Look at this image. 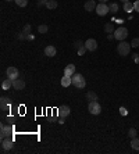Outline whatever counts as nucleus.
<instances>
[{
  "label": "nucleus",
  "mask_w": 139,
  "mask_h": 154,
  "mask_svg": "<svg viewBox=\"0 0 139 154\" xmlns=\"http://www.w3.org/2000/svg\"><path fill=\"white\" fill-rule=\"evenodd\" d=\"M72 85L77 89H83L86 86V79L83 78L82 74H74L72 75Z\"/></svg>",
  "instance_id": "f257e3e1"
},
{
  "label": "nucleus",
  "mask_w": 139,
  "mask_h": 154,
  "mask_svg": "<svg viewBox=\"0 0 139 154\" xmlns=\"http://www.w3.org/2000/svg\"><path fill=\"white\" fill-rule=\"evenodd\" d=\"M117 51H118V54L121 57H125V56L130 54L131 51V43H127V42H120L118 45H117Z\"/></svg>",
  "instance_id": "f03ea898"
},
{
  "label": "nucleus",
  "mask_w": 139,
  "mask_h": 154,
  "mask_svg": "<svg viewBox=\"0 0 139 154\" xmlns=\"http://www.w3.org/2000/svg\"><path fill=\"white\" fill-rule=\"evenodd\" d=\"M114 38H116V40H118V42L125 40V39L128 38V29L125 27L117 28L116 31H114Z\"/></svg>",
  "instance_id": "7ed1b4c3"
},
{
  "label": "nucleus",
  "mask_w": 139,
  "mask_h": 154,
  "mask_svg": "<svg viewBox=\"0 0 139 154\" xmlns=\"http://www.w3.org/2000/svg\"><path fill=\"white\" fill-rule=\"evenodd\" d=\"M88 110H89V113L92 114V115H99V114L102 113V107H100V104L97 103V100H95V101H90V103H89Z\"/></svg>",
  "instance_id": "20e7f679"
},
{
  "label": "nucleus",
  "mask_w": 139,
  "mask_h": 154,
  "mask_svg": "<svg viewBox=\"0 0 139 154\" xmlns=\"http://www.w3.org/2000/svg\"><path fill=\"white\" fill-rule=\"evenodd\" d=\"M97 13V15H100V17H103V15H107V14L110 13V10H109V6L106 4V3H99V4L96 6V10H95Z\"/></svg>",
  "instance_id": "39448f33"
},
{
  "label": "nucleus",
  "mask_w": 139,
  "mask_h": 154,
  "mask_svg": "<svg viewBox=\"0 0 139 154\" xmlns=\"http://www.w3.org/2000/svg\"><path fill=\"white\" fill-rule=\"evenodd\" d=\"M13 146H14V142L11 137H4V139H1V150H3V151L11 150Z\"/></svg>",
  "instance_id": "423d86ee"
},
{
  "label": "nucleus",
  "mask_w": 139,
  "mask_h": 154,
  "mask_svg": "<svg viewBox=\"0 0 139 154\" xmlns=\"http://www.w3.org/2000/svg\"><path fill=\"white\" fill-rule=\"evenodd\" d=\"M13 133V127H9V125H1V129H0V136H1V139H4V137H10Z\"/></svg>",
  "instance_id": "0eeeda50"
},
{
  "label": "nucleus",
  "mask_w": 139,
  "mask_h": 154,
  "mask_svg": "<svg viewBox=\"0 0 139 154\" xmlns=\"http://www.w3.org/2000/svg\"><path fill=\"white\" fill-rule=\"evenodd\" d=\"M71 113V110H70L68 106H60L59 108H57V114H59V117L60 118H67Z\"/></svg>",
  "instance_id": "6e6552de"
},
{
  "label": "nucleus",
  "mask_w": 139,
  "mask_h": 154,
  "mask_svg": "<svg viewBox=\"0 0 139 154\" xmlns=\"http://www.w3.org/2000/svg\"><path fill=\"white\" fill-rule=\"evenodd\" d=\"M6 74H7V78H10V79H17V78L20 77V72L18 69L15 67H9L7 68V71H6Z\"/></svg>",
  "instance_id": "1a4fd4ad"
},
{
  "label": "nucleus",
  "mask_w": 139,
  "mask_h": 154,
  "mask_svg": "<svg viewBox=\"0 0 139 154\" xmlns=\"http://www.w3.org/2000/svg\"><path fill=\"white\" fill-rule=\"evenodd\" d=\"M85 47L89 50V51H95L97 49V42L95 39H88L85 42Z\"/></svg>",
  "instance_id": "9d476101"
},
{
  "label": "nucleus",
  "mask_w": 139,
  "mask_h": 154,
  "mask_svg": "<svg viewBox=\"0 0 139 154\" xmlns=\"http://www.w3.org/2000/svg\"><path fill=\"white\" fill-rule=\"evenodd\" d=\"M13 87L14 89H17V90H22V89H25V82H24L22 79L17 78V79H14L13 81Z\"/></svg>",
  "instance_id": "9b49d317"
},
{
  "label": "nucleus",
  "mask_w": 139,
  "mask_h": 154,
  "mask_svg": "<svg viewBox=\"0 0 139 154\" xmlns=\"http://www.w3.org/2000/svg\"><path fill=\"white\" fill-rule=\"evenodd\" d=\"M56 53H57V50L53 45H49L45 47V56H47V57H54Z\"/></svg>",
  "instance_id": "f8f14e48"
},
{
  "label": "nucleus",
  "mask_w": 139,
  "mask_h": 154,
  "mask_svg": "<svg viewBox=\"0 0 139 154\" xmlns=\"http://www.w3.org/2000/svg\"><path fill=\"white\" fill-rule=\"evenodd\" d=\"M74 74H75V65L74 64H68V65L64 68V75H67V77H72Z\"/></svg>",
  "instance_id": "ddd939ff"
},
{
  "label": "nucleus",
  "mask_w": 139,
  "mask_h": 154,
  "mask_svg": "<svg viewBox=\"0 0 139 154\" xmlns=\"http://www.w3.org/2000/svg\"><path fill=\"white\" fill-rule=\"evenodd\" d=\"M72 85V77H67V75H64V77L61 78V86L63 87H68Z\"/></svg>",
  "instance_id": "4468645a"
},
{
  "label": "nucleus",
  "mask_w": 139,
  "mask_h": 154,
  "mask_svg": "<svg viewBox=\"0 0 139 154\" xmlns=\"http://www.w3.org/2000/svg\"><path fill=\"white\" fill-rule=\"evenodd\" d=\"M96 3H95V0H88V1H86V3H85V6H83V7H85V10H86V11H95V10H96Z\"/></svg>",
  "instance_id": "2eb2a0df"
},
{
  "label": "nucleus",
  "mask_w": 139,
  "mask_h": 154,
  "mask_svg": "<svg viewBox=\"0 0 139 154\" xmlns=\"http://www.w3.org/2000/svg\"><path fill=\"white\" fill-rule=\"evenodd\" d=\"M0 107H1L3 111H6V110L9 108L10 107V99L9 97H4V96H3V97L0 99Z\"/></svg>",
  "instance_id": "dca6fc26"
},
{
  "label": "nucleus",
  "mask_w": 139,
  "mask_h": 154,
  "mask_svg": "<svg viewBox=\"0 0 139 154\" xmlns=\"http://www.w3.org/2000/svg\"><path fill=\"white\" fill-rule=\"evenodd\" d=\"M10 87H13V79L6 78L4 81L1 82V89H3V90H9Z\"/></svg>",
  "instance_id": "f3484780"
},
{
  "label": "nucleus",
  "mask_w": 139,
  "mask_h": 154,
  "mask_svg": "<svg viewBox=\"0 0 139 154\" xmlns=\"http://www.w3.org/2000/svg\"><path fill=\"white\" fill-rule=\"evenodd\" d=\"M134 4L131 3V1H127V3H124V11L125 13H131V11H134Z\"/></svg>",
  "instance_id": "a211bd4d"
},
{
  "label": "nucleus",
  "mask_w": 139,
  "mask_h": 154,
  "mask_svg": "<svg viewBox=\"0 0 139 154\" xmlns=\"http://www.w3.org/2000/svg\"><path fill=\"white\" fill-rule=\"evenodd\" d=\"M86 99H88L89 101H95V100H97V95L95 93V92L89 90L88 93H86Z\"/></svg>",
  "instance_id": "6ab92c4d"
},
{
  "label": "nucleus",
  "mask_w": 139,
  "mask_h": 154,
  "mask_svg": "<svg viewBox=\"0 0 139 154\" xmlns=\"http://www.w3.org/2000/svg\"><path fill=\"white\" fill-rule=\"evenodd\" d=\"M131 147L134 150H136V151L139 150V139L138 137H134V139L131 140Z\"/></svg>",
  "instance_id": "aec40b11"
},
{
  "label": "nucleus",
  "mask_w": 139,
  "mask_h": 154,
  "mask_svg": "<svg viewBox=\"0 0 139 154\" xmlns=\"http://www.w3.org/2000/svg\"><path fill=\"white\" fill-rule=\"evenodd\" d=\"M46 7H47L49 10H54L56 7H57V1H56V0H47Z\"/></svg>",
  "instance_id": "412c9836"
},
{
  "label": "nucleus",
  "mask_w": 139,
  "mask_h": 154,
  "mask_svg": "<svg viewBox=\"0 0 139 154\" xmlns=\"http://www.w3.org/2000/svg\"><path fill=\"white\" fill-rule=\"evenodd\" d=\"M104 31H106V33H113L116 29H114V27H113V24L107 22V24H104Z\"/></svg>",
  "instance_id": "4be33fe9"
},
{
  "label": "nucleus",
  "mask_w": 139,
  "mask_h": 154,
  "mask_svg": "<svg viewBox=\"0 0 139 154\" xmlns=\"http://www.w3.org/2000/svg\"><path fill=\"white\" fill-rule=\"evenodd\" d=\"M109 10H110V13H117V11H118V4H117V3H110V4H109Z\"/></svg>",
  "instance_id": "5701e85b"
},
{
  "label": "nucleus",
  "mask_w": 139,
  "mask_h": 154,
  "mask_svg": "<svg viewBox=\"0 0 139 154\" xmlns=\"http://www.w3.org/2000/svg\"><path fill=\"white\" fill-rule=\"evenodd\" d=\"M38 31H39V33H47V31H49V28H47V25H45V24H42V25H39V28H38Z\"/></svg>",
  "instance_id": "b1692460"
},
{
  "label": "nucleus",
  "mask_w": 139,
  "mask_h": 154,
  "mask_svg": "<svg viewBox=\"0 0 139 154\" xmlns=\"http://www.w3.org/2000/svg\"><path fill=\"white\" fill-rule=\"evenodd\" d=\"M14 1H15V4L18 7H27L28 4V0H14Z\"/></svg>",
  "instance_id": "393cba45"
},
{
  "label": "nucleus",
  "mask_w": 139,
  "mask_h": 154,
  "mask_svg": "<svg viewBox=\"0 0 139 154\" xmlns=\"http://www.w3.org/2000/svg\"><path fill=\"white\" fill-rule=\"evenodd\" d=\"M128 135H130L131 139H134V137H136V135H138V133H136V129H135V128H131L130 132H128Z\"/></svg>",
  "instance_id": "a878e982"
},
{
  "label": "nucleus",
  "mask_w": 139,
  "mask_h": 154,
  "mask_svg": "<svg viewBox=\"0 0 139 154\" xmlns=\"http://www.w3.org/2000/svg\"><path fill=\"white\" fill-rule=\"evenodd\" d=\"M139 46V38H134L131 42V47H138Z\"/></svg>",
  "instance_id": "bb28decb"
},
{
  "label": "nucleus",
  "mask_w": 139,
  "mask_h": 154,
  "mask_svg": "<svg viewBox=\"0 0 139 154\" xmlns=\"http://www.w3.org/2000/svg\"><path fill=\"white\" fill-rule=\"evenodd\" d=\"M82 46H85V43H83L82 40H77V42H75V43H74V47H75V49H77V50H78V49H81Z\"/></svg>",
  "instance_id": "cd10ccee"
},
{
  "label": "nucleus",
  "mask_w": 139,
  "mask_h": 154,
  "mask_svg": "<svg viewBox=\"0 0 139 154\" xmlns=\"http://www.w3.org/2000/svg\"><path fill=\"white\" fill-rule=\"evenodd\" d=\"M86 50H88V49H86L85 46H82L81 49H78V50H77V51H78V56H83V54H85V51H86Z\"/></svg>",
  "instance_id": "c85d7f7f"
},
{
  "label": "nucleus",
  "mask_w": 139,
  "mask_h": 154,
  "mask_svg": "<svg viewBox=\"0 0 139 154\" xmlns=\"http://www.w3.org/2000/svg\"><path fill=\"white\" fill-rule=\"evenodd\" d=\"M31 29H32V28H31V25H29V24H27V25L24 27V31L22 32H25V33H29V32H31Z\"/></svg>",
  "instance_id": "c756f323"
},
{
  "label": "nucleus",
  "mask_w": 139,
  "mask_h": 154,
  "mask_svg": "<svg viewBox=\"0 0 139 154\" xmlns=\"http://www.w3.org/2000/svg\"><path fill=\"white\" fill-rule=\"evenodd\" d=\"M134 9H135V11H138L139 13V0H136L134 3Z\"/></svg>",
  "instance_id": "7c9ffc66"
},
{
  "label": "nucleus",
  "mask_w": 139,
  "mask_h": 154,
  "mask_svg": "<svg viewBox=\"0 0 139 154\" xmlns=\"http://www.w3.org/2000/svg\"><path fill=\"white\" fill-rule=\"evenodd\" d=\"M46 3H47V0H39L38 6H46Z\"/></svg>",
  "instance_id": "2f4dec72"
},
{
  "label": "nucleus",
  "mask_w": 139,
  "mask_h": 154,
  "mask_svg": "<svg viewBox=\"0 0 139 154\" xmlns=\"http://www.w3.org/2000/svg\"><path fill=\"white\" fill-rule=\"evenodd\" d=\"M107 39H109V40H113V39H116V38H114V33H113V35H111V33H107Z\"/></svg>",
  "instance_id": "473e14b6"
},
{
  "label": "nucleus",
  "mask_w": 139,
  "mask_h": 154,
  "mask_svg": "<svg viewBox=\"0 0 139 154\" xmlns=\"http://www.w3.org/2000/svg\"><path fill=\"white\" fill-rule=\"evenodd\" d=\"M120 111H121L122 115H127V110H125V108H120Z\"/></svg>",
  "instance_id": "72a5a7b5"
},
{
  "label": "nucleus",
  "mask_w": 139,
  "mask_h": 154,
  "mask_svg": "<svg viewBox=\"0 0 139 154\" xmlns=\"http://www.w3.org/2000/svg\"><path fill=\"white\" fill-rule=\"evenodd\" d=\"M64 119H65V118H60V119H59V124H61V125H63V124H64Z\"/></svg>",
  "instance_id": "f704fd0d"
},
{
  "label": "nucleus",
  "mask_w": 139,
  "mask_h": 154,
  "mask_svg": "<svg viewBox=\"0 0 139 154\" xmlns=\"http://www.w3.org/2000/svg\"><path fill=\"white\" fill-rule=\"evenodd\" d=\"M109 0H100V3H107Z\"/></svg>",
  "instance_id": "c9c22d12"
},
{
  "label": "nucleus",
  "mask_w": 139,
  "mask_h": 154,
  "mask_svg": "<svg viewBox=\"0 0 139 154\" xmlns=\"http://www.w3.org/2000/svg\"><path fill=\"white\" fill-rule=\"evenodd\" d=\"M121 1H124V3H127V1H130V0H121Z\"/></svg>",
  "instance_id": "e433bc0d"
},
{
  "label": "nucleus",
  "mask_w": 139,
  "mask_h": 154,
  "mask_svg": "<svg viewBox=\"0 0 139 154\" xmlns=\"http://www.w3.org/2000/svg\"><path fill=\"white\" fill-rule=\"evenodd\" d=\"M6 1H14V0H6Z\"/></svg>",
  "instance_id": "4c0bfd02"
}]
</instances>
